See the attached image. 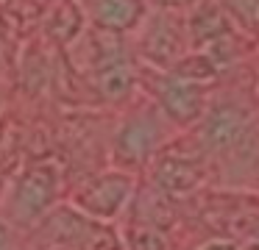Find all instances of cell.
<instances>
[{
    "instance_id": "30bf717a",
    "label": "cell",
    "mask_w": 259,
    "mask_h": 250,
    "mask_svg": "<svg viewBox=\"0 0 259 250\" xmlns=\"http://www.w3.org/2000/svg\"><path fill=\"white\" fill-rule=\"evenodd\" d=\"M184 28H187L190 50H203L234 31L218 0H195L192 6H187Z\"/></svg>"
},
{
    "instance_id": "4fadbf2b",
    "label": "cell",
    "mask_w": 259,
    "mask_h": 250,
    "mask_svg": "<svg viewBox=\"0 0 259 250\" xmlns=\"http://www.w3.org/2000/svg\"><path fill=\"white\" fill-rule=\"evenodd\" d=\"M167 72H173V75L184 78V81L201 83V86H206V83L218 81V75H220V70L214 67V61L209 59L203 50H187V53L181 56V59L176 61V64L170 67Z\"/></svg>"
},
{
    "instance_id": "8992f818",
    "label": "cell",
    "mask_w": 259,
    "mask_h": 250,
    "mask_svg": "<svg viewBox=\"0 0 259 250\" xmlns=\"http://www.w3.org/2000/svg\"><path fill=\"white\" fill-rule=\"evenodd\" d=\"M201 220L220 239L259 242V197L240 192H214L203 197Z\"/></svg>"
},
{
    "instance_id": "3957f363",
    "label": "cell",
    "mask_w": 259,
    "mask_h": 250,
    "mask_svg": "<svg viewBox=\"0 0 259 250\" xmlns=\"http://www.w3.org/2000/svg\"><path fill=\"white\" fill-rule=\"evenodd\" d=\"M137 86H145L151 94V103L170 120V125L190 128L203 117L209 106L206 86L184 81L167 70H153V67H140L137 70Z\"/></svg>"
},
{
    "instance_id": "ba28073f",
    "label": "cell",
    "mask_w": 259,
    "mask_h": 250,
    "mask_svg": "<svg viewBox=\"0 0 259 250\" xmlns=\"http://www.w3.org/2000/svg\"><path fill=\"white\" fill-rule=\"evenodd\" d=\"M198 125V144L203 153H229L248 139V114L237 103H212L206 106Z\"/></svg>"
},
{
    "instance_id": "7a4b0ae2",
    "label": "cell",
    "mask_w": 259,
    "mask_h": 250,
    "mask_svg": "<svg viewBox=\"0 0 259 250\" xmlns=\"http://www.w3.org/2000/svg\"><path fill=\"white\" fill-rule=\"evenodd\" d=\"M170 120L153 103L137 106L123 117L112 144V161L117 170L134 172L148 167V161L170 142Z\"/></svg>"
},
{
    "instance_id": "7c38bea8",
    "label": "cell",
    "mask_w": 259,
    "mask_h": 250,
    "mask_svg": "<svg viewBox=\"0 0 259 250\" xmlns=\"http://www.w3.org/2000/svg\"><path fill=\"white\" fill-rule=\"evenodd\" d=\"M90 78H92V86L98 89V94L109 103H123L137 89V67L131 61V56L101 64L98 70L90 72Z\"/></svg>"
},
{
    "instance_id": "5b68a950",
    "label": "cell",
    "mask_w": 259,
    "mask_h": 250,
    "mask_svg": "<svg viewBox=\"0 0 259 250\" xmlns=\"http://www.w3.org/2000/svg\"><path fill=\"white\" fill-rule=\"evenodd\" d=\"M151 183L164 197H187L206 181V161H203L201 144L181 147L176 142H167L151 161Z\"/></svg>"
},
{
    "instance_id": "9c48e42d",
    "label": "cell",
    "mask_w": 259,
    "mask_h": 250,
    "mask_svg": "<svg viewBox=\"0 0 259 250\" xmlns=\"http://www.w3.org/2000/svg\"><path fill=\"white\" fill-rule=\"evenodd\" d=\"M78 3L84 9L87 22H92V28L117 33V36L134 33L151 11L148 0H78Z\"/></svg>"
},
{
    "instance_id": "277c9868",
    "label": "cell",
    "mask_w": 259,
    "mask_h": 250,
    "mask_svg": "<svg viewBox=\"0 0 259 250\" xmlns=\"http://www.w3.org/2000/svg\"><path fill=\"white\" fill-rule=\"evenodd\" d=\"M187 50L190 42H187L184 17H179V11L164 9L148 11L137 28V56L142 59V67L170 70Z\"/></svg>"
},
{
    "instance_id": "52a82bcc",
    "label": "cell",
    "mask_w": 259,
    "mask_h": 250,
    "mask_svg": "<svg viewBox=\"0 0 259 250\" xmlns=\"http://www.w3.org/2000/svg\"><path fill=\"white\" fill-rule=\"evenodd\" d=\"M134 175L125 170H106L90 175L73 189V203L81 214L92 217V220H114L134 197Z\"/></svg>"
},
{
    "instance_id": "9a60e30c",
    "label": "cell",
    "mask_w": 259,
    "mask_h": 250,
    "mask_svg": "<svg viewBox=\"0 0 259 250\" xmlns=\"http://www.w3.org/2000/svg\"><path fill=\"white\" fill-rule=\"evenodd\" d=\"M123 236V244L125 250H167V236L159 225H151V222H131L125 228Z\"/></svg>"
},
{
    "instance_id": "6da1fadb",
    "label": "cell",
    "mask_w": 259,
    "mask_h": 250,
    "mask_svg": "<svg viewBox=\"0 0 259 250\" xmlns=\"http://www.w3.org/2000/svg\"><path fill=\"white\" fill-rule=\"evenodd\" d=\"M59 192H62V170L56 161L39 159L25 164L6 189V200H3L6 222L34 228L56 206Z\"/></svg>"
},
{
    "instance_id": "5bb4252c",
    "label": "cell",
    "mask_w": 259,
    "mask_h": 250,
    "mask_svg": "<svg viewBox=\"0 0 259 250\" xmlns=\"http://www.w3.org/2000/svg\"><path fill=\"white\" fill-rule=\"evenodd\" d=\"M218 3L242 39L259 42V0H218Z\"/></svg>"
},
{
    "instance_id": "e0dca14e",
    "label": "cell",
    "mask_w": 259,
    "mask_h": 250,
    "mask_svg": "<svg viewBox=\"0 0 259 250\" xmlns=\"http://www.w3.org/2000/svg\"><path fill=\"white\" fill-rule=\"evenodd\" d=\"M0 250H14V236H12V225L6 220H0Z\"/></svg>"
},
{
    "instance_id": "2e32d148",
    "label": "cell",
    "mask_w": 259,
    "mask_h": 250,
    "mask_svg": "<svg viewBox=\"0 0 259 250\" xmlns=\"http://www.w3.org/2000/svg\"><path fill=\"white\" fill-rule=\"evenodd\" d=\"M198 250H259V242H237V239H212Z\"/></svg>"
},
{
    "instance_id": "8fae6325",
    "label": "cell",
    "mask_w": 259,
    "mask_h": 250,
    "mask_svg": "<svg viewBox=\"0 0 259 250\" xmlns=\"http://www.w3.org/2000/svg\"><path fill=\"white\" fill-rule=\"evenodd\" d=\"M84 25H87V17L78 0H56L42 14L45 36L53 44H59V47H67V44L78 42V36L84 33Z\"/></svg>"
}]
</instances>
